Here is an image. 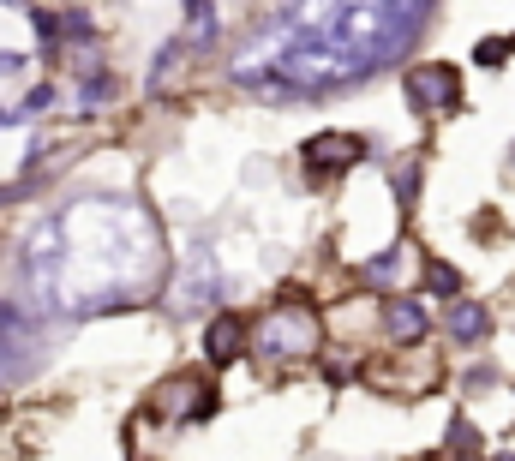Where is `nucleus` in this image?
Instances as JSON below:
<instances>
[{"instance_id":"f257e3e1","label":"nucleus","mask_w":515,"mask_h":461,"mask_svg":"<svg viewBox=\"0 0 515 461\" xmlns=\"http://www.w3.org/2000/svg\"><path fill=\"white\" fill-rule=\"evenodd\" d=\"M432 0H282L234 60V84L270 102H312L366 84L414 48Z\"/></svg>"},{"instance_id":"f03ea898","label":"nucleus","mask_w":515,"mask_h":461,"mask_svg":"<svg viewBox=\"0 0 515 461\" xmlns=\"http://www.w3.org/2000/svg\"><path fill=\"white\" fill-rule=\"evenodd\" d=\"M24 276L54 312H108L156 294L162 234L144 204L78 198L60 216L36 222L24 240Z\"/></svg>"},{"instance_id":"7ed1b4c3","label":"nucleus","mask_w":515,"mask_h":461,"mask_svg":"<svg viewBox=\"0 0 515 461\" xmlns=\"http://www.w3.org/2000/svg\"><path fill=\"white\" fill-rule=\"evenodd\" d=\"M252 348L270 360V366H294V360H312L324 348V318L306 306V300H282L258 318L252 330Z\"/></svg>"},{"instance_id":"20e7f679","label":"nucleus","mask_w":515,"mask_h":461,"mask_svg":"<svg viewBox=\"0 0 515 461\" xmlns=\"http://www.w3.org/2000/svg\"><path fill=\"white\" fill-rule=\"evenodd\" d=\"M438 372H444V360H438L432 348L402 342V354H396V360L372 366V384H378V390H390V396H426V390L438 384Z\"/></svg>"},{"instance_id":"39448f33","label":"nucleus","mask_w":515,"mask_h":461,"mask_svg":"<svg viewBox=\"0 0 515 461\" xmlns=\"http://www.w3.org/2000/svg\"><path fill=\"white\" fill-rule=\"evenodd\" d=\"M30 366H36V324H30L24 306L0 300V384L24 378Z\"/></svg>"},{"instance_id":"423d86ee","label":"nucleus","mask_w":515,"mask_h":461,"mask_svg":"<svg viewBox=\"0 0 515 461\" xmlns=\"http://www.w3.org/2000/svg\"><path fill=\"white\" fill-rule=\"evenodd\" d=\"M408 102H414L420 114H450V108L462 102V78H456V66H444V60L414 66V72H408Z\"/></svg>"},{"instance_id":"0eeeda50","label":"nucleus","mask_w":515,"mask_h":461,"mask_svg":"<svg viewBox=\"0 0 515 461\" xmlns=\"http://www.w3.org/2000/svg\"><path fill=\"white\" fill-rule=\"evenodd\" d=\"M150 408H156L162 420H210V408H216V390H210L198 372H180V378H168V384L150 396Z\"/></svg>"},{"instance_id":"6e6552de","label":"nucleus","mask_w":515,"mask_h":461,"mask_svg":"<svg viewBox=\"0 0 515 461\" xmlns=\"http://www.w3.org/2000/svg\"><path fill=\"white\" fill-rule=\"evenodd\" d=\"M216 294H222L216 258H210L204 246H192V252H186V270H180V282H174V306H180V312H204Z\"/></svg>"},{"instance_id":"1a4fd4ad","label":"nucleus","mask_w":515,"mask_h":461,"mask_svg":"<svg viewBox=\"0 0 515 461\" xmlns=\"http://www.w3.org/2000/svg\"><path fill=\"white\" fill-rule=\"evenodd\" d=\"M360 156H366V144H360L354 132H324V138L306 144V168H312V174H324V168L342 174V168H354Z\"/></svg>"},{"instance_id":"9d476101","label":"nucleus","mask_w":515,"mask_h":461,"mask_svg":"<svg viewBox=\"0 0 515 461\" xmlns=\"http://www.w3.org/2000/svg\"><path fill=\"white\" fill-rule=\"evenodd\" d=\"M384 330H390V342L402 348V342H426V330H432V312H426V300H390V312H384Z\"/></svg>"},{"instance_id":"9b49d317","label":"nucleus","mask_w":515,"mask_h":461,"mask_svg":"<svg viewBox=\"0 0 515 461\" xmlns=\"http://www.w3.org/2000/svg\"><path fill=\"white\" fill-rule=\"evenodd\" d=\"M204 354H210V366H228L234 354H246V324L234 312H216L210 318V336H204Z\"/></svg>"},{"instance_id":"f8f14e48","label":"nucleus","mask_w":515,"mask_h":461,"mask_svg":"<svg viewBox=\"0 0 515 461\" xmlns=\"http://www.w3.org/2000/svg\"><path fill=\"white\" fill-rule=\"evenodd\" d=\"M450 336H456L462 348L486 342V336H492V312H486L480 300H456V312H450Z\"/></svg>"},{"instance_id":"ddd939ff","label":"nucleus","mask_w":515,"mask_h":461,"mask_svg":"<svg viewBox=\"0 0 515 461\" xmlns=\"http://www.w3.org/2000/svg\"><path fill=\"white\" fill-rule=\"evenodd\" d=\"M366 276H372L378 288H390V282L402 276V246H396V252H384V258H372V264H366Z\"/></svg>"},{"instance_id":"4468645a","label":"nucleus","mask_w":515,"mask_h":461,"mask_svg":"<svg viewBox=\"0 0 515 461\" xmlns=\"http://www.w3.org/2000/svg\"><path fill=\"white\" fill-rule=\"evenodd\" d=\"M426 282H432L438 294H456V288H462V276H456L450 264H426Z\"/></svg>"},{"instance_id":"2eb2a0df","label":"nucleus","mask_w":515,"mask_h":461,"mask_svg":"<svg viewBox=\"0 0 515 461\" xmlns=\"http://www.w3.org/2000/svg\"><path fill=\"white\" fill-rule=\"evenodd\" d=\"M48 102H54V90H48V84H36V90H30V96H24V114H42V108H48Z\"/></svg>"},{"instance_id":"dca6fc26","label":"nucleus","mask_w":515,"mask_h":461,"mask_svg":"<svg viewBox=\"0 0 515 461\" xmlns=\"http://www.w3.org/2000/svg\"><path fill=\"white\" fill-rule=\"evenodd\" d=\"M474 60H480V66H504V42H486V48H480Z\"/></svg>"},{"instance_id":"f3484780","label":"nucleus","mask_w":515,"mask_h":461,"mask_svg":"<svg viewBox=\"0 0 515 461\" xmlns=\"http://www.w3.org/2000/svg\"><path fill=\"white\" fill-rule=\"evenodd\" d=\"M12 72H24V54H6L0 48V78H12Z\"/></svg>"},{"instance_id":"a211bd4d","label":"nucleus","mask_w":515,"mask_h":461,"mask_svg":"<svg viewBox=\"0 0 515 461\" xmlns=\"http://www.w3.org/2000/svg\"><path fill=\"white\" fill-rule=\"evenodd\" d=\"M498 461H515V456H498Z\"/></svg>"}]
</instances>
